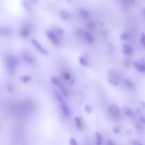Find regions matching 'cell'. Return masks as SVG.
<instances>
[{
    "mask_svg": "<svg viewBox=\"0 0 145 145\" xmlns=\"http://www.w3.org/2000/svg\"><path fill=\"white\" fill-rule=\"evenodd\" d=\"M85 110L86 112H87L88 114H89L92 112V107L91 106H89V105L86 104L85 106Z\"/></svg>",
    "mask_w": 145,
    "mask_h": 145,
    "instance_id": "cell-28",
    "label": "cell"
},
{
    "mask_svg": "<svg viewBox=\"0 0 145 145\" xmlns=\"http://www.w3.org/2000/svg\"><path fill=\"white\" fill-rule=\"evenodd\" d=\"M123 52L124 54L130 55L133 52V49L132 46L127 44H123Z\"/></svg>",
    "mask_w": 145,
    "mask_h": 145,
    "instance_id": "cell-11",
    "label": "cell"
},
{
    "mask_svg": "<svg viewBox=\"0 0 145 145\" xmlns=\"http://www.w3.org/2000/svg\"><path fill=\"white\" fill-rule=\"evenodd\" d=\"M107 46H108V51L111 52H113L114 51V46L113 45V44L111 43H109L107 45Z\"/></svg>",
    "mask_w": 145,
    "mask_h": 145,
    "instance_id": "cell-31",
    "label": "cell"
},
{
    "mask_svg": "<svg viewBox=\"0 0 145 145\" xmlns=\"http://www.w3.org/2000/svg\"><path fill=\"white\" fill-rule=\"evenodd\" d=\"M60 15L62 19H64V20H69V19H70L71 16L70 15L69 12H67L66 11H62L60 12Z\"/></svg>",
    "mask_w": 145,
    "mask_h": 145,
    "instance_id": "cell-15",
    "label": "cell"
},
{
    "mask_svg": "<svg viewBox=\"0 0 145 145\" xmlns=\"http://www.w3.org/2000/svg\"><path fill=\"white\" fill-rule=\"evenodd\" d=\"M51 82L53 85L58 86L61 83L60 80L56 77H52L51 78Z\"/></svg>",
    "mask_w": 145,
    "mask_h": 145,
    "instance_id": "cell-23",
    "label": "cell"
},
{
    "mask_svg": "<svg viewBox=\"0 0 145 145\" xmlns=\"http://www.w3.org/2000/svg\"><path fill=\"white\" fill-rule=\"evenodd\" d=\"M139 104L141 105V106L142 108L145 109V101H139Z\"/></svg>",
    "mask_w": 145,
    "mask_h": 145,
    "instance_id": "cell-36",
    "label": "cell"
},
{
    "mask_svg": "<svg viewBox=\"0 0 145 145\" xmlns=\"http://www.w3.org/2000/svg\"><path fill=\"white\" fill-rule=\"evenodd\" d=\"M140 40L142 46L145 48V34L144 33H141Z\"/></svg>",
    "mask_w": 145,
    "mask_h": 145,
    "instance_id": "cell-27",
    "label": "cell"
},
{
    "mask_svg": "<svg viewBox=\"0 0 145 145\" xmlns=\"http://www.w3.org/2000/svg\"><path fill=\"white\" fill-rule=\"evenodd\" d=\"M79 63L80 65L83 66H88L89 62L87 60V58H86L83 56H80L79 57Z\"/></svg>",
    "mask_w": 145,
    "mask_h": 145,
    "instance_id": "cell-17",
    "label": "cell"
},
{
    "mask_svg": "<svg viewBox=\"0 0 145 145\" xmlns=\"http://www.w3.org/2000/svg\"><path fill=\"white\" fill-rule=\"evenodd\" d=\"M124 64L126 66H129L130 65V61L129 60H125V62H124Z\"/></svg>",
    "mask_w": 145,
    "mask_h": 145,
    "instance_id": "cell-38",
    "label": "cell"
},
{
    "mask_svg": "<svg viewBox=\"0 0 145 145\" xmlns=\"http://www.w3.org/2000/svg\"><path fill=\"white\" fill-rule=\"evenodd\" d=\"M85 40L86 41L89 43H92L94 41V37L92 36V35L91 34L89 33V32H86L85 33V36H84Z\"/></svg>",
    "mask_w": 145,
    "mask_h": 145,
    "instance_id": "cell-13",
    "label": "cell"
},
{
    "mask_svg": "<svg viewBox=\"0 0 145 145\" xmlns=\"http://www.w3.org/2000/svg\"><path fill=\"white\" fill-rule=\"evenodd\" d=\"M58 86L59 87V88H60V91H61V92L62 94L64 96H65V97H67V96H69V94H68V92H67V89L65 88V87L64 86L62 85L61 83L60 85Z\"/></svg>",
    "mask_w": 145,
    "mask_h": 145,
    "instance_id": "cell-14",
    "label": "cell"
},
{
    "mask_svg": "<svg viewBox=\"0 0 145 145\" xmlns=\"http://www.w3.org/2000/svg\"><path fill=\"white\" fill-rule=\"evenodd\" d=\"M22 4L23 5V6H24V8L26 9L27 10H28V11H30L31 10V5L29 3V2L27 1V0H23L22 1Z\"/></svg>",
    "mask_w": 145,
    "mask_h": 145,
    "instance_id": "cell-22",
    "label": "cell"
},
{
    "mask_svg": "<svg viewBox=\"0 0 145 145\" xmlns=\"http://www.w3.org/2000/svg\"><path fill=\"white\" fill-rule=\"evenodd\" d=\"M45 35L48 39L51 40V42L53 44L57 45L59 43V39L57 36L54 32L50 30H46L45 31Z\"/></svg>",
    "mask_w": 145,
    "mask_h": 145,
    "instance_id": "cell-3",
    "label": "cell"
},
{
    "mask_svg": "<svg viewBox=\"0 0 145 145\" xmlns=\"http://www.w3.org/2000/svg\"><path fill=\"white\" fill-rule=\"evenodd\" d=\"M62 74H63L62 76H63V77L65 79L67 80L70 79V74L68 73L64 72Z\"/></svg>",
    "mask_w": 145,
    "mask_h": 145,
    "instance_id": "cell-29",
    "label": "cell"
},
{
    "mask_svg": "<svg viewBox=\"0 0 145 145\" xmlns=\"http://www.w3.org/2000/svg\"><path fill=\"white\" fill-rule=\"evenodd\" d=\"M131 143L133 145H144L142 144V143L138 141H137V140L132 141L131 142Z\"/></svg>",
    "mask_w": 145,
    "mask_h": 145,
    "instance_id": "cell-33",
    "label": "cell"
},
{
    "mask_svg": "<svg viewBox=\"0 0 145 145\" xmlns=\"http://www.w3.org/2000/svg\"><path fill=\"white\" fill-rule=\"evenodd\" d=\"M120 37V38L122 39V40H128L129 38V34L127 32H123V33L121 34Z\"/></svg>",
    "mask_w": 145,
    "mask_h": 145,
    "instance_id": "cell-26",
    "label": "cell"
},
{
    "mask_svg": "<svg viewBox=\"0 0 145 145\" xmlns=\"http://www.w3.org/2000/svg\"><path fill=\"white\" fill-rule=\"evenodd\" d=\"M108 82L111 85L113 86H115V87H117L118 85H119V84H118L117 82L116 81V80L114 79H112L111 78L108 79Z\"/></svg>",
    "mask_w": 145,
    "mask_h": 145,
    "instance_id": "cell-25",
    "label": "cell"
},
{
    "mask_svg": "<svg viewBox=\"0 0 145 145\" xmlns=\"http://www.w3.org/2000/svg\"><path fill=\"white\" fill-rule=\"evenodd\" d=\"M6 66L10 74H14L18 67L17 59L12 55H9L6 59Z\"/></svg>",
    "mask_w": 145,
    "mask_h": 145,
    "instance_id": "cell-2",
    "label": "cell"
},
{
    "mask_svg": "<svg viewBox=\"0 0 145 145\" xmlns=\"http://www.w3.org/2000/svg\"><path fill=\"white\" fill-rule=\"evenodd\" d=\"M85 33H84L81 29H79V28H78V29H77L76 30L77 35L79 37H80V38H84Z\"/></svg>",
    "mask_w": 145,
    "mask_h": 145,
    "instance_id": "cell-24",
    "label": "cell"
},
{
    "mask_svg": "<svg viewBox=\"0 0 145 145\" xmlns=\"http://www.w3.org/2000/svg\"><path fill=\"white\" fill-rule=\"evenodd\" d=\"M107 145H115V144H114L113 142H112V141H108L107 142Z\"/></svg>",
    "mask_w": 145,
    "mask_h": 145,
    "instance_id": "cell-39",
    "label": "cell"
},
{
    "mask_svg": "<svg viewBox=\"0 0 145 145\" xmlns=\"http://www.w3.org/2000/svg\"><path fill=\"white\" fill-rule=\"evenodd\" d=\"M87 26H88V28H89V29L92 30V29H94L95 27V24L92 22H90L88 23Z\"/></svg>",
    "mask_w": 145,
    "mask_h": 145,
    "instance_id": "cell-32",
    "label": "cell"
},
{
    "mask_svg": "<svg viewBox=\"0 0 145 145\" xmlns=\"http://www.w3.org/2000/svg\"><path fill=\"white\" fill-rule=\"evenodd\" d=\"M143 14H144V16L145 17V9H144V11H143Z\"/></svg>",
    "mask_w": 145,
    "mask_h": 145,
    "instance_id": "cell-40",
    "label": "cell"
},
{
    "mask_svg": "<svg viewBox=\"0 0 145 145\" xmlns=\"http://www.w3.org/2000/svg\"><path fill=\"white\" fill-rule=\"evenodd\" d=\"M108 74L111 77V78L112 79H114L117 80V79H119V74H117V73L116 72V71L114 70H110L108 71Z\"/></svg>",
    "mask_w": 145,
    "mask_h": 145,
    "instance_id": "cell-20",
    "label": "cell"
},
{
    "mask_svg": "<svg viewBox=\"0 0 145 145\" xmlns=\"http://www.w3.org/2000/svg\"><path fill=\"white\" fill-rule=\"evenodd\" d=\"M109 113L114 117H119L120 116V111L117 105L113 104L110 105L108 108Z\"/></svg>",
    "mask_w": 145,
    "mask_h": 145,
    "instance_id": "cell-4",
    "label": "cell"
},
{
    "mask_svg": "<svg viewBox=\"0 0 145 145\" xmlns=\"http://www.w3.org/2000/svg\"><path fill=\"white\" fill-rule=\"evenodd\" d=\"M113 132L114 133H119L120 132V129L118 128H114L113 129Z\"/></svg>",
    "mask_w": 145,
    "mask_h": 145,
    "instance_id": "cell-37",
    "label": "cell"
},
{
    "mask_svg": "<svg viewBox=\"0 0 145 145\" xmlns=\"http://www.w3.org/2000/svg\"><path fill=\"white\" fill-rule=\"evenodd\" d=\"M75 122H76L77 128L79 129H82V128L83 126H82V121L80 117L77 116L76 119H75Z\"/></svg>",
    "mask_w": 145,
    "mask_h": 145,
    "instance_id": "cell-18",
    "label": "cell"
},
{
    "mask_svg": "<svg viewBox=\"0 0 145 145\" xmlns=\"http://www.w3.org/2000/svg\"><path fill=\"white\" fill-rule=\"evenodd\" d=\"M19 79L23 83H27L31 79V77L30 76H27V75H26V76H22L19 77Z\"/></svg>",
    "mask_w": 145,
    "mask_h": 145,
    "instance_id": "cell-21",
    "label": "cell"
},
{
    "mask_svg": "<svg viewBox=\"0 0 145 145\" xmlns=\"http://www.w3.org/2000/svg\"><path fill=\"white\" fill-rule=\"evenodd\" d=\"M54 95L57 101L59 104L60 110L61 111L62 114L65 116L69 117L71 114V110L67 101L64 100L62 95H61V94H59L57 91H55Z\"/></svg>",
    "mask_w": 145,
    "mask_h": 145,
    "instance_id": "cell-1",
    "label": "cell"
},
{
    "mask_svg": "<svg viewBox=\"0 0 145 145\" xmlns=\"http://www.w3.org/2000/svg\"><path fill=\"white\" fill-rule=\"evenodd\" d=\"M96 145H101L103 142V137L100 133L96 132Z\"/></svg>",
    "mask_w": 145,
    "mask_h": 145,
    "instance_id": "cell-16",
    "label": "cell"
},
{
    "mask_svg": "<svg viewBox=\"0 0 145 145\" xmlns=\"http://www.w3.org/2000/svg\"><path fill=\"white\" fill-rule=\"evenodd\" d=\"M79 15L81 18L83 19H87L89 17V11L84 9H81L79 10Z\"/></svg>",
    "mask_w": 145,
    "mask_h": 145,
    "instance_id": "cell-12",
    "label": "cell"
},
{
    "mask_svg": "<svg viewBox=\"0 0 145 145\" xmlns=\"http://www.w3.org/2000/svg\"><path fill=\"white\" fill-rule=\"evenodd\" d=\"M134 66L137 70L141 73L145 72V61L144 59H141V62H138V61L134 62Z\"/></svg>",
    "mask_w": 145,
    "mask_h": 145,
    "instance_id": "cell-6",
    "label": "cell"
},
{
    "mask_svg": "<svg viewBox=\"0 0 145 145\" xmlns=\"http://www.w3.org/2000/svg\"><path fill=\"white\" fill-rule=\"evenodd\" d=\"M139 121L141 123H143V124H145V117H143V116H141L139 117Z\"/></svg>",
    "mask_w": 145,
    "mask_h": 145,
    "instance_id": "cell-35",
    "label": "cell"
},
{
    "mask_svg": "<svg viewBox=\"0 0 145 145\" xmlns=\"http://www.w3.org/2000/svg\"><path fill=\"white\" fill-rule=\"evenodd\" d=\"M20 35L23 38H28L31 35V31L27 27H24L21 28L20 31Z\"/></svg>",
    "mask_w": 145,
    "mask_h": 145,
    "instance_id": "cell-9",
    "label": "cell"
},
{
    "mask_svg": "<svg viewBox=\"0 0 145 145\" xmlns=\"http://www.w3.org/2000/svg\"><path fill=\"white\" fill-rule=\"evenodd\" d=\"M70 145H78L77 141L74 138H72L70 139Z\"/></svg>",
    "mask_w": 145,
    "mask_h": 145,
    "instance_id": "cell-30",
    "label": "cell"
},
{
    "mask_svg": "<svg viewBox=\"0 0 145 145\" xmlns=\"http://www.w3.org/2000/svg\"><path fill=\"white\" fill-rule=\"evenodd\" d=\"M22 58L26 61L27 63L30 64H34L35 63V60L33 56L29 54L28 53L24 52L22 55Z\"/></svg>",
    "mask_w": 145,
    "mask_h": 145,
    "instance_id": "cell-7",
    "label": "cell"
},
{
    "mask_svg": "<svg viewBox=\"0 0 145 145\" xmlns=\"http://www.w3.org/2000/svg\"><path fill=\"white\" fill-rule=\"evenodd\" d=\"M31 42L33 44V46H35V47L36 48V49L38 50V51L40 52V53H43V55H47L48 54V51H46V50L45 49V48L42 45H40V43L37 42V40H36L35 39H33L31 40Z\"/></svg>",
    "mask_w": 145,
    "mask_h": 145,
    "instance_id": "cell-5",
    "label": "cell"
},
{
    "mask_svg": "<svg viewBox=\"0 0 145 145\" xmlns=\"http://www.w3.org/2000/svg\"><path fill=\"white\" fill-rule=\"evenodd\" d=\"M56 31L57 33L59 34V35H62V33H63V31H62V30L60 27H56Z\"/></svg>",
    "mask_w": 145,
    "mask_h": 145,
    "instance_id": "cell-34",
    "label": "cell"
},
{
    "mask_svg": "<svg viewBox=\"0 0 145 145\" xmlns=\"http://www.w3.org/2000/svg\"><path fill=\"white\" fill-rule=\"evenodd\" d=\"M0 33L2 36L8 37L11 35L12 33V30L10 28L8 27H1L0 28Z\"/></svg>",
    "mask_w": 145,
    "mask_h": 145,
    "instance_id": "cell-8",
    "label": "cell"
},
{
    "mask_svg": "<svg viewBox=\"0 0 145 145\" xmlns=\"http://www.w3.org/2000/svg\"><path fill=\"white\" fill-rule=\"evenodd\" d=\"M123 113L126 114V116H128V117H129L130 118H135V115L134 112H133V110H132L129 107H125L123 108Z\"/></svg>",
    "mask_w": 145,
    "mask_h": 145,
    "instance_id": "cell-10",
    "label": "cell"
},
{
    "mask_svg": "<svg viewBox=\"0 0 145 145\" xmlns=\"http://www.w3.org/2000/svg\"><path fill=\"white\" fill-rule=\"evenodd\" d=\"M125 85H126V87L130 89H134V87H135L133 82L132 80L129 79H126L125 80Z\"/></svg>",
    "mask_w": 145,
    "mask_h": 145,
    "instance_id": "cell-19",
    "label": "cell"
}]
</instances>
